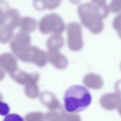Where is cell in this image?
<instances>
[{
  "label": "cell",
  "instance_id": "2",
  "mask_svg": "<svg viewBox=\"0 0 121 121\" xmlns=\"http://www.w3.org/2000/svg\"><path fill=\"white\" fill-rule=\"evenodd\" d=\"M77 12L82 24L91 33L97 34L102 31L103 19L95 4L89 2L81 4L78 6Z\"/></svg>",
  "mask_w": 121,
  "mask_h": 121
},
{
  "label": "cell",
  "instance_id": "17",
  "mask_svg": "<svg viewBox=\"0 0 121 121\" xmlns=\"http://www.w3.org/2000/svg\"><path fill=\"white\" fill-rule=\"evenodd\" d=\"M93 4L97 5L106 4V0H91Z\"/></svg>",
  "mask_w": 121,
  "mask_h": 121
},
{
  "label": "cell",
  "instance_id": "15",
  "mask_svg": "<svg viewBox=\"0 0 121 121\" xmlns=\"http://www.w3.org/2000/svg\"><path fill=\"white\" fill-rule=\"evenodd\" d=\"M4 119L6 121H22V119L18 115L12 114L7 116Z\"/></svg>",
  "mask_w": 121,
  "mask_h": 121
},
{
  "label": "cell",
  "instance_id": "10",
  "mask_svg": "<svg viewBox=\"0 0 121 121\" xmlns=\"http://www.w3.org/2000/svg\"><path fill=\"white\" fill-rule=\"evenodd\" d=\"M17 61L15 57L11 53H5L0 55V65L5 66H16Z\"/></svg>",
  "mask_w": 121,
  "mask_h": 121
},
{
  "label": "cell",
  "instance_id": "4",
  "mask_svg": "<svg viewBox=\"0 0 121 121\" xmlns=\"http://www.w3.org/2000/svg\"><path fill=\"white\" fill-rule=\"evenodd\" d=\"M66 28L69 48L75 52L80 50L83 46L81 26L77 22H71L67 25Z\"/></svg>",
  "mask_w": 121,
  "mask_h": 121
},
{
  "label": "cell",
  "instance_id": "1",
  "mask_svg": "<svg viewBox=\"0 0 121 121\" xmlns=\"http://www.w3.org/2000/svg\"><path fill=\"white\" fill-rule=\"evenodd\" d=\"M92 99L91 95L86 87L79 85L71 86L67 89L64 94L65 109L70 113L81 112L90 105Z\"/></svg>",
  "mask_w": 121,
  "mask_h": 121
},
{
  "label": "cell",
  "instance_id": "16",
  "mask_svg": "<svg viewBox=\"0 0 121 121\" xmlns=\"http://www.w3.org/2000/svg\"><path fill=\"white\" fill-rule=\"evenodd\" d=\"M47 3L50 6L57 8L60 5L62 0H46Z\"/></svg>",
  "mask_w": 121,
  "mask_h": 121
},
{
  "label": "cell",
  "instance_id": "14",
  "mask_svg": "<svg viewBox=\"0 0 121 121\" xmlns=\"http://www.w3.org/2000/svg\"><path fill=\"white\" fill-rule=\"evenodd\" d=\"M9 110V108L8 105L0 101V115L5 116L8 114Z\"/></svg>",
  "mask_w": 121,
  "mask_h": 121
},
{
  "label": "cell",
  "instance_id": "8",
  "mask_svg": "<svg viewBox=\"0 0 121 121\" xmlns=\"http://www.w3.org/2000/svg\"><path fill=\"white\" fill-rule=\"evenodd\" d=\"M64 44V39L61 34H53L48 38L46 42L48 51H59Z\"/></svg>",
  "mask_w": 121,
  "mask_h": 121
},
{
  "label": "cell",
  "instance_id": "9",
  "mask_svg": "<svg viewBox=\"0 0 121 121\" xmlns=\"http://www.w3.org/2000/svg\"><path fill=\"white\" fill-rule=\"evenodd\" d=\"M37 25V21L35 18L30 17H26L22 21L20 30L27 33L32 32L36 30Z\"/></svg>",
  "mask_w": 121,
  "mask_h": 121
},
{
  "label": "cell",
  "instance_id": "6",
  "mask_svg": "<svg viewBox=\"0 0 121 121\" xmlns=\"http://www.w3.org/2000/svg\"><path fill=\"white\" fill-rule=\"evenodd\" d=\"M47 53L35 46L30 45L26 53L24 62L34 63L39 66H43L47 63Z\"/></svg>",
  "mask_w": 121,
  "mask_h": 121
},
{
  "label": "cell",
  "instance_id": "7",
  "mask_svg": "<svg viewBox=\"0 0 121 121\" xmlns=\"http://www.w3.org/2000/svg\"><path fill=\"white\" fill-rule=\"evenodd\" d=\"M47 54L48 60L54 66L63 68L67 66L68 63L67 59L59 51H48Z\"/></svg>",
  "mask_w": 121,
  "mask_h": 121
},
{
  "label": "cell",
  "instance_id": "3",
  "mask_svg": "<svg viewBox=\"0 0 121 121\" xmlns=\"http://www.w3.org/2000/svg\"><path fill=\"white\" fill-rule=\"evenodd\" d=\"M38 27L40 32L44 35L53 33L61 34L64 31L65 25L61 17L53 13L46 14L39 21Z\"/></svg>",
  "mask_w": 121,
  "mask_h": 121
},
{
  "label": "cell",
  "instance_id": "13",
  "mask_svg": "<svg viewBox=\"0 0 121 121\" xmlns=\"http://www.w3.org/2000/svg\"><path fill=\"white\" fill-rule=\"evenodd\" d=\"M113 26L115 30L120 35L121 30V15H118L114 18L112 22Z\"/></svg>",
  "mask_w": 121,
  "mask_h": 121
},
{
  "label": "cell",
  "instance_id": "5",
  "mask_svg": "<svg viewBox=\"0 0 121 121\" xmlns=\"http://www.w3.org/2000/svg\"><path fill=\"white\" fill-rule=\"evenodd\" d=\"M28 33L20 30L13 35L11 41V50L19 59L30 45L31 39Z\"/></svg>",
  "mask_w": 121,
  "mask_h": 121
},
{
  "label": "cell",
  "instance_id": "18",
  "mask_svg": "<svg viewBox=\"0 0 121 121\" xmlns=\"http://www.w3.org/2000/svg\"><path fill=\"white\" fill-rule=\"evenodd\" d=\"M81 0H69L72 3L74 4H77L79 3Z\"/></svg>",
  "mask_w": 121,
  "mask_h": 121
},
{
  "label": "cell",
  "instance_id": "11",
  "mask_svg": "<svg viewBox=\"0 0 121 121\" xmlns=\"http://www.w3.org/2000/svg\"><path fill=\"white\" fill-rule=\"evenodd\" d=\"M108 6L109 11L112 13H119L121 9V0H112Z\"/></svg>",
  "mask_w": 121,
  "mask_h": 121
},
{
  "label": "cell",
  "instance_id": "12",
  "mask_svg": "<svg viewBox=\"0 0 121 121\" xmlns=\"http://www.w3.org/2000/svg\"><path fill=\"white\" fill-rule=\"evenodd\" d=\"M34 8L37 10L43 11L46 9L45 0H33Z\"/></svg>",
  "mask_w": 121,
  "mask_h": 121
}]
</instances>
